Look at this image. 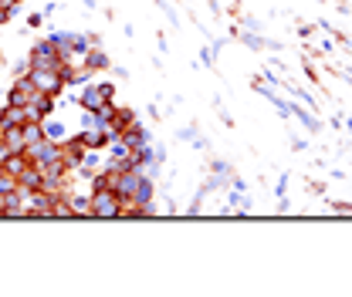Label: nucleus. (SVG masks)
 <instances>
[{"label":"nucleus","mask_w":352,"mask_h":297,"mask_svg":"<svg viewBox=\"0 0 352 297\" xmlns=\"http://www.w3.org/2000/svg\"><path fill=\"white\" fill-rule=\"evenodd\" d=\"M88 216L91 219H119L122 216V200L116 196V189H95Z\"/></svg>","instance_id":"nucleus-1"},{"label":"nucleus","mask_w":352,"mask_h":297,"mask_svg":"<svg viewBox=\"0 0 352 297\" xmlns=\"http://www.w3.org/2000/svg\"><path fill=\"white\" fill-rule=\"evenodd\" d=\"M28 78H31V85L38 88V91L51 95V98H58V95L65 91V75H61V68H31Z\"/></svg>","instance_id":"nucleus-2"},{"label":"nucleus","mask_w":352,"mask_h":297,"mask_svg":"<svg viewBox=\"0 0 352 297\" xmlns=\"http://www.w3.org/2000/svg\"><path fill=\"white\" fill-rule=\"evenodd\" d=\"M112 98H116V85H109V82L85 85V91H82V108H85V112H95L98 105H105V102H112Z\"/></svg>","instance_id":"nucleus-3"},{"label":"nucleus","mask_w":352,"mask_h":297,"mask_svg":"<svg viewBox=\"0 0 352 297\" xmlns=\"http://www.w3.org/2000/svg\"><path fill=\"white\" fill-rule=\"evenodd\" d=\"M17 186H21L24 193H38V189H44V169H41V166H34V163H31L28 169L21 172V176H17Z\"/></svg>","instance_id":"nucleus-4"},{"label":"nucleus","mask_w":352,"mask_h":297,"mask_svg":"<svg viewBox=\"0 0 352 297\" xmlns=\"http://www.w3.org/2000/svg\"><path fill=\"white\" fill-rule=\"evenodd\" d=\"M135 122H139V119H135V112H132V108H116V112H112V119H109V132L119 139V135H122L129 126H135Z\"/></svg>","instance_id":"nucleus-5"},{"label":"nucleus","mask_w":352,"mask_h":297,"mask_svg":"<svg viewBox=\"0 0 352 297\" xmlns=\"http://www.w3.org/2000/svg\"><path fill=\"white\" fill-rule=\"evenodd\" d=\"M82 61H85V68L91 71V75H95V71H105V68L112 64V61H109V54H105V51H102L98 44H91V47H88Z\"/></svg>","instance_id":"nucleus-6"},{"label":"nucleus","mask_w":352,"mask_h":297,"mask_svg":"<svg viewBox=\"0 0 352 297\" xmlns=\"http://www.w3.org/2000/svg\"><path fill=\"white\" fill-rule=\"evenodd\" d=\"M129 149H142V145H149V132L142 128V122H135V126H129L122 135H119Z\"/></svg>","instance_id":"nucleus-7"},{"label":"nucleus","mask_w":352,"mask_h":297,"mask_svg":"<svg viewBox=\"0 0 352 297\" xmlns=\"http://www.w3.org/2000/svg\"><path fill=\"white\" fill-rule=\"evenodd\" d=\"M28 166H31V159H28L24 152H10V156L3 159V172H7V176H14V179L28 169Z\"/></svg>","instance_id":"nucleus-8"},{"label":"nucleus","mask_w":352,"mask_h":297,"mask_svg":"<svg viewBox=\"0 0 352 297\" xmlns=\"http://www.w3.org/2000/svg\"><path fill=\"white\" fill-rule=\"evenodd\" d=\"M68 203H72L75 216H88V210H91V193H68Z\"/></svg>","instance_id":"nucleus-9"},{"label":"nucleus","mask_w":352,"mask_h":297,"mask_svg":"<svg viewBox=\"0 0 352 297\" xmlns=\"http://www.w3.org/2000/svg\"><path fill=\"white\" fill-rule=\"evenodd\" d=\"M3 142L10 145V152H24V149H28V142H24V135H21V126L3 128Z\"/></svg>","instance_id":"nucleus-10"},{"label":"nucleus","mask_w":352,"mask_h":297,"mask_svg":"<svg viewBox=\"0 0 352 297\" xmlns=\"http://www.w3.org/2000/svg\"><path fill=\"white\" fill-rule=\"evenodd\" d=\"M91 47V38H82V34H72V64L85 58V51Z\"/></svg>","instance_id":"nucleus-11"},{"label":"nucleus","mask_w":352,"mask_h":297,"mask_svg":"<svg viewBox=\"0 0 352 297\" xmlns=\"http://www.w3.org/2000/svg\"><path fill=\"white\" fill-rule=\"evenodd\" d=\"M51 44H54L58 51L72 54V34H65V31H54V34H51Z\"/></svg>","instance_id":"nucleus-12"},{"label":"nucleus","mask_w":352,"mask_h":297,"mask_svg":"<svg viewBox=\"0 0 352 297\" xmlns=\"http://www.w3.org/2000/svg\"><path fill=\"white\" fill-rule=\"evenodd\" d=\"M44 135H47V139H54V142H65V139H61V135H65V126L47 122V126H44Z\"/></svg>","instance_id":"nucleus-13"},{"label":"nucleus","mask_w":352,"mask_h":297,"mask_svg":"<svg viewBox=\"0 0 352 297\" xmlns=\"http://www.w3.org/2000/svg\"><path fill=\"white\" fill-rule=\"evenodd\" d=\"M28 24H31V27H41V24H44V14H31V17H28Z\"/></svg>","instance_id":"nucleus-14"},{"label":"nucleus","mask_w":352,"mask_h":297,"mask_svg":"<svg viewBox=\"0 0 352 297\" xmlns=\"http://www.w3.org/2000/svg\"><path fill=\"white\" fill-rule=\"evenodd\" d=\"M10 126H14V122H10V115H7V108H3V112H0V132L10 128Z\"/></svg>","instance_id":"nucleus-15"},{"label":"nucleus","mask_w":352,"mask_h":297,"mask_svg":"<svg viewBox=\"0 0 352 297\" xmlns=\"http://www.w3.org/2000/svg\"><path fill=\"white\" fill-rule=\"evenodd\" d=\"M332 210H336V213H349V216H352V206H349V203H336Z\"/></svg>","instance_id":"nucleus-16"},{"label":"nucleus","mask_w":352,"mask_h":297,"mask_svg":"<svg viewBox=\"0 0 352 297\" xmlns=\"http://www.w3.org/2000/svg\"><path fill=\"white\" fill-rule=\"evenodd\" d=\"M10 17H14V14H10V10H3V7H0V24H7V21H10Z\"/></svg>","instance_id":"nucleus-17"},{"label":"nucleus","mask_w":352,"mask_h":297,"mask_svg":"<svg viewBox=\"0 0 352 297\" xmlns=\"http://www.w3.org/2000/svg\"><path fill=\"white\" fill-rule=\"evenodd\" d=\"M0 172H3V163H0Z\"/></svg>","instance_id":"nucleus-18"},{"label":"nucleus","mask_w":352,"mask_h":297,"mask_svg":"<svg viewBox=\"0 0 352 297\" xmlns=\"http://www.w3.org/2000/svg\"><path fill=\"white\" fill-rule=\"evenodd\" d=\"M0 139H3V132H0Z\"/></svg>","instance_id":"nucleus-19"}]
</instances>
